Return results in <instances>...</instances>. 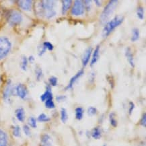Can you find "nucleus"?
Wrapping results in <instances>:
<instances>
[{"label":"nucleus","instance_id":"nucleus-1","mask_svg":"<svg viewBox=\"0 0 146 146\" xmlns=\"http://www.w3.org/2000/svg\"><path fill=\"white\" fill-rule=\"evenodd\" d=\"M55 5V1H42L40 3V10L46 18H51L56 15V12L54 9Z\"/></svg>","mask_w":146,"mask_h":146},{"label":"nucleus","instance_id":"nucleus-2","mask_svg":"<svg viewBox=\"0 0 146 146\" xmlns=\"http://www.w3.org/2000/svg\"><path fill=\"white\" fill-rule=\"evenodd\" d=\"M123 20H124V18L123 16H117L113 20H111L108 23H106V25L104 26V29H103L102 31L103 36H108L115 28L119 27L120 24H122Z\"/></svg>","mask_w":146,"mask_h":146},{"label":"nucleus","instance_id":"nucleus-3","mask_svg":"<svg viewBox=\"0 0 146 146\" xmlns=\"http://www.w3.org/2000/svg\"><path fill=\"white\" fill-rule=\"evenodd\" d=\"M118 3H119V1L117 0H112L106 5L100 16V21L102 23H105L106 22L108 21L110 16H111L116 7H117Z\"/></svg>","mask_w":146,"mask_h":146},{"label":"nucleus","instance_id":"nucleus-4","mask_svg":"<svg viewBox=\"0 0 146 146\" xmlns=\"http://www.w3.org/2000/svg\"><path fill=\"white\" fill-rule=\"evenodd\" d=\"M10 41L5 37H0V60L4 58L11 49Z\"/></svg>","mask_w":146,"mask_h":146},{"label":"nucleus","instance_id":"nucleus-5","mask_svg":"<svg viewBox=\"0 0 146 146\" xmlns=\"http://www.w3.org/2000/svg\"><path fill=\"white\" fill-rule=\"evenodd\" d=\"M22 20V16L20 13L17 11H11L7 16V22L12 26L19 24Z\"/></svg>","mask_w":146,"mask_h":146},{"label":"nucleus","instance_id":"nucleus-6","mask_svg":"<svg viewBox=\"0 0 146 146\" xmlns=\"http://www.w3.org/2000/svg\"><path fill=\"white\" fill-rule=\"evenodd\" d=\"M84 12V5L83 1L80 0H76L74 1V6L72 10V14L74 16H81Z\"/></svg>","mask_w":146,"mask_h":146},{"label":"nucleus","instance_id":"nucleus-7","mask_svg":"<svg viewBox=\"0 0 146 146\" xmlns=\"http://www.w3.org/2000/svg\"><path fill=\"white\" fill-rule=\"evenodd\" d=\"M15 90H16V94L22 99L25 98L28 94L27 88L24 84H18V85L16 86V89H15Z\"/></svg>","mask_w":146,"mask_h":146},{"label":"nucleus","instance_id":"nucleus-8","mask_svg":"<svg viewBox=\"0 0 146 146\" xmlns=\"http://www.w3.org/2000/svg\"><path fill=\"white\" fill-rule=\"evenodd\" d=\"M13 93H14V88H13L12 86V83L10 81L7 83L6 87L4 90V92H3V98L5 100H8L10 97L13 94Z\"/></svg>","mask_w":146,"mask_h":146},{"label":"nucleus","instance_id":"nucleus-9","mask_svg":"<svg viewBox=\"0 0 146 146\" xmlns=\"http://www.w3.org/2000/svg\"><path fill=\"white\" fill-rule=\"evenodd\" d=\"M18 5L24 10H31L33 5V1L31 0H23V1H18Z\"/></svg>","mask_w":146,"mask_h":146},{"label":"nucleus","instance_id":"nucleus-10","mask_svg":"<svg viewBox=\"0 0 146 146\" xmlns=\"http://www.w3.org/2000/svg\"><path fill=\"white\" fill-rule=\"evenodd\" d=\"M92 52V48L91 47H90L88 48H87L86 50L84 53L83 57H82V63H83V66L85 67L88 63L89 62L90 58Z\"/></svg>","mask_w":146,"mask_h":146},{"label":"nucleus","instance_id":"nucleus-11","mask_svg":"<svg viewBox=\"0 0 146 146\" xmlns=\"http://www.w3.org/2000/svg\"><path fill=\"white\" fill-rule=\"evenodd\" d=\"M83 74H84V71L83 70L80 71L79 72L77 73V74L75 75V76L73 77V78H72V79L70 80V83H69L68 86H67L66 87V88H65V89L67 90V89L72 88L73 87V86H74V84H75V82H76L77 80L79 79L80 77H81L82 75H83Z\"/></svg>","mask_w":146,"mask_h":146},{"label":"nucleus","instance_id":"nucleus-12","mask_svg":"<svg viewBox=\"0 0 146 146\" xmlns=\"http://www.w3.org/2000/svg\"><path fill=\"white\" fill-rule=\"evenodd\" d=\"M40 98L42 102H45L48 99H53V94H52L51 90H50V88L49 86H47V88H46L45 92L41 96Z\"/></svg>","mask_w":146,"mask_h":146},{"label":"nucleus","instance_id":"nucleus-13","mask_svg":"<svg viewBox=\"0 0 146 146\" xmlns=\"http://www.w3.org/2000/svg\"><path fill=\"white\" fill-rule=\"evenodd\" d=\"M41 146H53L51 141H50V137L48 135H43L41 138Z\"/></svg>","mask_w":146,"mask_h":146},{"label":"nucleus","instance_id":"nucleus-14","mask_svg":"<svg viewBox=\"0 0 146 146\" xmlns=\"http://www.w3.org/2000/svg\"><path fill=\"white\" fill-rule=\"evenodd\" d=\"M16 117L18 121L20 122H23L25 119V113L24 110L22 108H19L16 110Z\"/></svg>","mask_w":146,"mask_h":146},{"label":"nucleus","instance_id":"nucleus-15","mask_svg":"<svg viewBox=\"0 0 146 146\" xmlns=\"http://www.w3.org/2000/svg\"><path fill=\"white\" fill-rule=\"evenodd\" d=\"M125 55H126L127 59L128 60L129 63L131 65V66L132 67H134V61H133V54L131 53V50L129 48H127L126 49V51H125Z\"/></svg>","mask_w":146,"mask_h":146},{"label":"nucleus","instance_id":"nucleus-16","mask_svg":"<svg viewBox=\"0 0 146 146\" xmlns=\"http://www.w3.org/2000/svg\"><path fill=\"white\" fill-rule=\"evenodd\" d=\"M62 13L63 14H65L67 12V11L70 8L71 5H72V1L71 0H63L62 1Z\"/></svg>","mask_w":146,"mask_h":146},{"label":"nucleus","instance_id":"nucleus-17","mask_svg":"<svg viewBox=\"0 0 146 146\" xmlns=\"http://www.w3.org/2000/svg\"><path fill=\"white\" fill-rule=\"evenodd\" d=\"M99 51H100V47H99V46H97L96 48H95L94 51L93 56L92 58V61L90 63L91 65L95 64V63H96V61H98L99 57Z\"/></svg>","mask_w":146,"mask_h":146},{"label":"nucleus","instance_id":"nucleus-18","mask_svg":"<svg viewBox=\"0 0 146 146\" xmlns=\"http://www.w3.org/2000/svg\"><path fill=\"white\" fill-rule=\"evenodd\" d=\"M7 135L3 131L0 130V146H7Z\"/></svg>","mask_w":146,"mask_h":146},{"label":"nucleus","instance_id":"nucleus-19","mask_svg":"<svg viewBox=\"0 0 146 146\" xmlns=\"http://www.w3.org/2000/svg\"><path fill=\"white\" fill-rule=\"evenodd\" d=\"M92 136L94 139H98L101 137V131L98 127H96L92 131Z\"/></svg>","mask_w":146,"mask_h":146},{"label":"nucleus","instance_id":"nucleus-20","mask_svg":"<svg viewBox=\"0 0 146 146\" xmlns=\"http://www.w3.org/2000/svg\"><path fill=\"white\" fill-rule=\"evenodd\" d=\"M84 110L82 107H78L76 109V117L77 119L81 120L83 117Z\"/></svg>","mask_w":146,"mask_h":146},{"label":"nucleus","instance_id":"nucleus-21","mask_svg":"<svg viewBox=\"0 0 146 146\" xmlns=\"http://www.w3.org/2000/svg\"><path fill=\"white\" fill-rule=\"evenodd\" d=\"M139 38V29H134L133 30V36L131 38V40L133 42L137 40Z\"/></svg>","mask_w":146,"mask_h":146},{"label":"nucleus","instance_id":"nucleus-22","mask_svg":"<svg viewBox=\"0 0 146 146\" xmlns=\"http://www.w3.org/2000/svg\"><path fill=\"white\" fill-rule=\"evenodd\" d=\"M67 111L65 108H62L61 110V119L63 123H65L66 121L67 120Z\"/></svg>","mask_w":146,"mask_h":146},{"label":"nucleus","instance_id":"nucleus-23","mask_svg":"<svg viewBox=\"0 0 146 146\" xmlns=\"http://www.w3.org/2000/svg\"><path fill=\"white\" fill-rule=\"evenodd\" d=\"M38 121H40V122H48V121H50V119L45 114H41L38 116Z\"/></svg>","mask_w":146,"mask_h":146},{"label":"nucleus","instance_id":"nucleus-24","mask_svg":"<svg viewBox=\"0 0 146 146\" xmlns=\"http://www.w3.org/2000/svg\"><path fill=\"white\" fill-rule=\"evenodd\" d=\"M110 124L113 125V127H117V121L115 119V113H111L110 115Z\"/></svg>","mask_w":146,"mask_h":146},{"label":"nucleus","instance_id":"nucleus-25","mask_svg":"<svg viewBox=\"0 0 146 146\" xmlns=\"http://www.w3.org/2000/svg\"><path fill=\"white\" fill-rule=\"evenodd\" d=\"M143 14H144V10L143 8L142 7H139L137 10V14L138 18H139L140 20L143 19Z\"/></svg>","mask_w":146,"mask_h":146},{"label":"nucleus","instance_id":"nucleus-26","mask_svg":"<svg viewBox=\"0 0 146 146\" xmlns=\"http://www.w3.org/2000/svg\"><path fill=\"white\" fill-rule=\"evenodd\" d=\"M28 65V59L26 57H23L22 58L21 61V67L23 70H27V67Z\"/></svg>","mask_w":146,"mask_h":146},{"label":"nucleus","instance_id":"nucleus-27","mask_svg":"<svg viewBox=\"0 0 146 146\" xmlns=\"http://www.w3.org/2000/svg\"><path fill=\"white\" fill-rule=\"evenodd\" d=\"M45 106L48 108H55V104L53 99H48V100L45 101Z\"/></svg>","mask_w":146,"mask_h":146},{"label":"nucleus","instance_id":"nucleus-28","mask_svg":"<svg viewBox=\"0 0 146 146\" xmlns=\"http://www.w3.org/2000/svg\"><path fill=\"white\" fill-rule=\"evenodd\" d=\"M13 135L15 137L20 136V128L19 126H16L13 128Z\"/></svg>","mask_w":146,"mask_h":146},{"label":"nucleus","instance_id":"nucleus-29","mask_svg":"<svg viewBox=\"0 0 146 146\" xmlns=\"http://www.w3.org/2000/svg\"><path fill=\"white\" fill-rule=\"evenodd\" d=\"M29 125L33 127V128H36V120L34 117H31L29 119Z\"/></svg>","mask_w":146,"mask_h":146},{"label":"nucleus","instance_id":"nucleus-30","mask_svg":"<svg viewBox=\"0 0 146 146\" xmlns=\"http://www.w3.org/2000/svg\"><path fill=\"white\" fill-rule=\"evenodd\" d=\"M43 46L46 49L52 50L53 49V45L49 42H44L43 43Z\"/></svg>","mask_w":146,"mask_h":146},{"label":"nucleus","instance_id":"nucleus-31","mask_svg":"<svg viewBox=\"0 0 146 146\" xmlns=\"http://www.w3.org/2000/svg\"><path fill=\"white\" fill-rule=\"evenodd\" d=\"M49 82L50 85L53 86H55L57 84V78L56 77H51V78H49Z\"/></svg>","mask_w":146,"mask_h":146},{"label":"nucleus","instance_id":"nucleus-32","mask_svg":"<svg viewBox=\"0 0 146 146\" xmlns=\"http://www.w3.org/2000/svg\"><path fill=\"white\" fill-rule=\"evenodd\" d=\"M88 115L90 116H93V115H96V109L94 107H92V106H91V107H90L88 109Z\"/></svg>","mask_w":146,"mask_h":146},{"label":"nucleus","instance_id":"nucleus-33","mask_svg":"<svg viewBox=\"0 0 146 146\" xmlns=\"http://www.w3.org/2000/svg\"><path fill=\"white\" fill-rule=\"evenodd\" d=\"M36 74L37 80H39L41 78V77L42 76V70H41V69H40V68L37 69V70H36Z\"/></svg>","mask_w":146,"mask_h":146},{"label":"nucleus","instance_id":"nucleus-34","mask_svg":"<svg viewBox=\"0 0 146 146\" xmlns=\"http://www.w3.org/2000/svg\"><path fill=\"white\" fill-rule=\"evenodd\" d=\"M140 123L142 126L145 127H146V115L145 113L143 114V115L142 116V118L141 119V121H140Z\"/></svg>","mask_w":146,"mask_h":146},{"label":"nucleus","instance_id":"nucleus-35","mask_svg":"<svg viewBox=\"0 0 146 146\" xmlns=\"http://www.w3.org/2000/svg\"><path fill=\"white\" fill-rule=\"evenodd\" d=\"M23 130L24 133L27 135L29 136L31 135V130H30V128L28 127V125H24L23 127Z\"/></svg>","mask_w":146,"mask_h":146},{"label":"nucleus","instance_id":"nucleus-36","mask_svg":"<svg viewBox=\"0 0 146 146\" xmlns=\"http://www.w3.org/2000/svg\"><path fill=\"white\" fill-rule=\"evenodd\" d=\"M84 5H85L86 7V9L88 10H90V5H91V1H84Z\"/></svg>","mask_w":146,"mask_h":146},{"label":"nucleus","instance_id":"nucleus-37","mask_svg":"<svg viewBox=\"0 0 146 146\" xmlns=\"http://www.w3.org/2000/svg\"><path fill=\"white\" fill-rule=\"evenodd\" d=\"M133 108H134V104L132 102H130V103H129V114L130 115L131 114Z\"/></svg>","mask_w":146,"mask_h":146},{"label":"nucleus","instance_id":"nucleus-38","mask_svg":"<svg viewBox=\"0 0 146 146\" xmlns=\"http://www.w3.org/2000/svg\"><path fill=\"white\" fill-rule=\"evenodd\" d=\"M95 3H96V5H98V6H100L101 5V1H95Z\"/></svg>","mask_w":146,"mask_h":146},{"label":"nucleus","instance_id":"nucleus-39","mask_svg":"<svg viewBox=\"0 0 146 146\" xmlns=\"http://www.w3.org/2000/svg\"><path fill=\"white\" fill-rule=\"evenodd\" d=\"M34 59H34L33 57H32V56H31V57H30V58H29L30 62H33V61H34Z\"/></svg>","mask_w":146,"mask_h":146},{"label":"nucleus","instance_id":"nucleus-40","mask_svg":"<svg viewBox=\"0 0 146 146\" xmlns=\"http://www.w3.org/2000/svg\"><path fill=\"white\" fill-rule=\"evenodd\" d=\"M0 82H1V79H0Z\"/></svg>","mask_w":146,"mask_h":146},{"label":"nucleus","instance_id":"nucleus-41","mask_svg":"<svg viewBox=\"0 0 146 146\" xmlns=\"http://www.w3.org/2000/svg\"><path fill=\"white\" fill-rule=\"evenodd\" d=\"M104 146H106V145H104Z\"/></svg>","mask_w":146,"mask_h":146}]
</instances>
